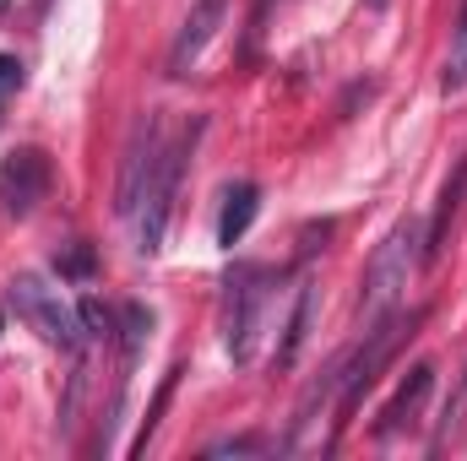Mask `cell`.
<instances>
[{"instance_id":"cell-1","label":"cell","mask_w":467,"mask_h":461,"mask_svg":"<svg viewBox=\"0 0 467 461\" xmlns=\"http://www.w3.org/2000/svg\"><path fill=\"white\" fill-rule=\"evenodd\" d=\"M419 266H424V223L419 218H402V223H391V233L375 244V255L364 266V282H358V326L386 321L402 304V293H408V282H413Z\"/></svg>"},{"instance_id":"cell-2","label":"cell","mask_w":467,"mask_h":461,"mask_svg":"<svg viewBox=\"0 0 467 461\" xmlns=\"http://www.w3.org/2000/svg\"><path fill=\"white\" fill-rule=\"evenodd\" d=\"M424 326V310H391L386 321H375V326H364V343L343 353V391H337V418H332V440H343V429L353 424V413H358V402H364V391H375V380H380V369L391 364V353L408 343L413 332Z\"/></svg>"},{"instance_id":"cell-3","label":"cell","mask_w":467,"mask_h":461,"mask_svg":"<svg viewBox=\"0 0 467 461\" xmlns=\"http://www.w3.org/2000/svg\"><path fill=\"white\" fill-rule=\"evenodd\" d=\"M196 141H202V119H191V125L180 130V141L163 147L152 179L141 185V201H136V212H130V223H136V255H158V250H163V233H169V218H174V196H180V179H185V169H191Z\"/></svg>"},{"instance_id":"cell-4","label":"cell","mask_w":467,"mask_h":461,"mask_svg":"<svg viewBox=\"0 0 467 461\" xmlns=\"http://www.w3.org/2000/svg\"><path fill=\"white\" fill-rule=\"evenodd\" d=\"M272 288H277V271L272 266H234L229 282H223V347H229L234 364H250L261 332H266V304H272Z\"/></svg>"},{"instance_id":"cell-5","label":"cell","mask_w":467,"mask_h":461,"mask_svg":"<svg viewBox=\"0 0 467 461\" xmlns=\"http://www.w3.org/2000/svg\"><path fill=\"white\" fill-rule=\"evenodd\" d=\"M5 304L16 310V321H27V326H33L49 347L77 353L82 337H88V332H82V315H77V310H71V304L44 282V277H38V271H16V277L5 282Z\"/></svg>"},{"instance_id":"cell-6","label":"cell","mask_w":467,"mask_h":461,"mask_svg":"<svg viewBox=\"0 0 467 461\" xmlns=\"http://www.w3.org/2000/svg\"><path fill=\"white\" fill-rule=\"evenodd\" d=\"M49 179H55L49 152H38V147L5 152V163H0V207H5L11 218H27V212L49 196Z\"/></svg>"},{"instance_id":"cell-7","label":"cell","mask_w":467,"mask_h":461,"mask_svg":"<svg viewBox=\"0 0 467 461\" xmlns=\"http://www.w3.org/2000/svg\"><path fill=\"white\" fill-rule=\"evenodd\" d=\"M158 158H163V136H158V119L141 115L130 125V141H125V158H119V201L115 212L119 218H130L136 212V201H141V185L152 179V169H158Z\"/></svg>"},{"instance_id":"cell-8","label":"cell","mask_w":467,"mask_h":461,"mask_svg":"<svg viewBox=\"0 0 467 461\" xmlns=\"http://www.w3.org/2000/svg\"><path fill=\"white\" fill-rule=\"evenodd\" d=\"M223 16H229V0H196V5L185 11L180 33H174V44H169V77H191V71H196V60H202V49L218 38Z\"/></svg>"},{"instance_id":"cell-9","label":"cell","mask_w":467,"mask_h":461,"mask_svg":"<svg viewBox=\"0 0 467 461\" xmlns=\"http://www.w3.org/2000/svg\"><path fill=\"white\" fill-rule=\"evenodd\" d=\"M430 391H435V364H413L408 380L397 385V396L380 407V418H375V440H397L402 429H413L419 413H424V402H430Z\"/></svg>"},{"instance_id":"cell-10","label":"cell","mask_w":467,"mask_h":461,"mask_svg":"<svg viewBox=\"0 0 467 461\" xmlns=\"http://www.w3.org/2000/svg\"><path fill=\"white\" fill-rule=\"evenodd\" d=\"M462 196H467V158L451 169V179H446V190H441V207H435V218H430V229H424V261H441V255H446L451 223H457V212H462Z\"/></svg>"},{"instance_id":"cell-11","label":"cell","mask_w":467,"mask_h":461,"mask_svg":"<svg viewBox=\"0 0 467 461\" xmlns=\"http://www.w3.org/2000/svg\"><path fill=\"white\" fill-rule=\"evenodd\" d=\"M255 212H261V185H234L229 196H223V218H218V244L223 250H234L244 233H250V223H255Z\"/></svg>"},{"instance_id":"cell-12","label":"cell","mask_w":467,"mask_h":461,"mask_svg":"<svg viewBox=\"0 0 467 461\" xmlns=\"http://www.w3.org/2000/svg\"><path fill=\"white\" fill-rule=\"evenodd\" d=\"M310 321H316V288L305 282L299 299H294V315H288V326H283V343H277V369H288V364L299 358V347L310 337Z\"/></svg>"},{"instance_id":"cell-13","label":"cell","mask_w":467,"mask_h":461,"mask_svg":"<svg viewBox=\"0 0 467 461\" xmlns=\"http://www.w3.org/2000/svg\"><path fill=\"white\" fill-rule=\"evenodd\" d=\"M467 87V0L457 11V27H451V49H446V71H441V93L457 98Z\"/></svg>"},{"instance_id":"cell-14","label":"cell","mask_w":467,"mask_h":461,"mask_svg":"<svg viewBox=\"0 0 467 461\" xmlns=\"http://www.w3.org/2000/svg\"><path fill=\"white\" fill-rule=\"evenodd\" d=\"M77 315H82V332H88L93 343H115L119 310H109L104 299H82V304H77Z\"/></svg>"},{"instance_id":"cell-15","label":"cell","mask_w":467,"mask_h":461,"mask_svg":"<svg viewBox=\"0 0 467 461\" xmlns=\"http://www.w3.org/2000/svg\"><path fill=\"white\" fill-rule=\"evenodd\" d=\"M174 385H180V364L163 374V385H158V396H152V407H147V418H141V435L130 440V456H141L147 451V440L158 435V418H163V407H169V396H174Z\"/></svg>"},{"instance_id":"cell-16","label":"cell","mask_w":467,"mask_h":461,"mask_svg":"<svg viewBox=\"0 0 467 461\" xmlns=\"http://www.w3.org/2000/svg\"><path fill=\"white\" fill-rule=\"evenodd\" d=\"M55 271H60V277H93V250H88V244L60 250V255H55Z\"/></svg>"},{"instance_id":"cell-17","label":"cell","mask_w":467,"mask_h":461,"mask_svg":"<svg viewBox=\"0 0 467 461\" xmlns=\"http://www.w3.org/2000/svg\"><path fill=\"white\" fill-rule=\"evenodd\" d=\"M462 418H467V374H462V391H457V396L446 402V413H441V435H435V451H441V446L457 435V424H462Z\"/></svg>"},{"instance_id":"cell-18","label":"cell","mask_w":467,"mask_h":461,"mask_svg":"<svg viewBox=\"0 0 467 461\" xmlns=\"http://www.w3.org/2000/svg\"><path fill=\"white\" fill-rule=\"evenodd\" d=\"M261 451H266V440H261V435H234V440L207 446V456H261Z\"/></svg>"},{"instance_id":"cell-19","label":"cell","mask_w":467,"mask_h":461,"mask_svg":"<svg viewBox=\"0 0 467 461\" xmlns=\"http://www.w3.org/2000/svg\"><path fill=\"white\" fill-rule=\"evenodd\" d=\"M16 87H22V60L16 55H0V98L16 93Z\"/></svg>"},{"instance_id":"cell-20","label":"cell","mask_w":467,"mask_h":461,"mask_svg":"<svg viewBox=\"0 0 467 461\" xmlns=\"http://www.w3.org/2000/svg\"><path fill=\"white\" fill-rule=\"evenodd\" d=\"M364 5H369V11H386V5H391V0H364Z\"/></svg>"},{"instance_id":"cell-21","label":"cell","mask_w":467,"mask_h":461,"mask_svg":"<svg viewBox=\"0 0 467 461\" xmlns=\"http://www.w3.org/2000/svg\"><path fill=\"white\" fill-rule=\"evenodd\" d=\"M5 5H11V0H0V11H5Z\"/></svg>"}]
</instances>
